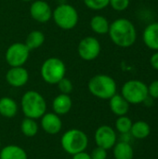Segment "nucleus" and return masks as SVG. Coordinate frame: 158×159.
Instances as JSON below:
<instances>
[{"instance_id": "9d476101", "label": "nucleus", "mask_w": 158, "mask_h": 159, "mask_svg": "<svg viewBox=\"0 0 158 159\" xmlns=\"http://www.w3.org/2000/svg\"><path fill=\"white\" fill-rule=\"evenodd\" d=\"M94 140L97 146L109 150L112 149L116 143V133L110 126L103 125L96 129Z\"/></svg>"}, {"instance_id": "cd10ccee", "label": "nucleus", "mask_w": 158, "mask_h": 159, "mask_svg": "<svg viewBox=\"0 0 158 159\" xmlns=\"http://www.w3.org/2000/svg\"><path fill=\"white\" fill-rule=\"evenodd\" d=\"M91 159H106L107 158V150L97 146L90 153Z\"/></svg>"}, {"instance_id": "20e7f679", "label": "nucleus", "mask_w": 158, "mask_h": 159, "mask_svg": "<svg viewBox=\"0 0 158 159\" xmlns=\"http://www.w3.org/2000/svg\"><path fill=\"white\" fill-rule=\"evenodd\" d=\"M61 145L64 152L74 156L77 153L86 151L88 145V138L83 130L71 129L62 134Z\"/></svg>"}, {"instance_id": "b1692460", "label": "nucleus", "mask_w": 158, "mask_h": 159, "mask_svg": "<svg viewBox=\"0 0 158 159\" xmlns=\"http://www.w3.org/2000/svg\"><path fill=\"white\" fill-rule=\"evenodd\" d=\"M132 123H133L132 120L127 116H118V118L115 121V129L120 134L128 133V132H130Z\"/></svg>"}, {"instance_id": "f8f14e48", "label": "nucleus", "mask_w": 158, "mask_h": 159, "mask_svg": "<svg viewBox=\"0 0 158 159\" xmlns=\"http://www.w3.org/2000/svg\"><path fill=\"white\" fill-rule=\"evenodd\" d=\"M6 80L11 87L20 88L27 84L29 80V73L22 66L11 67L6 74Z\"/></svg>"}, {"instance_id": "7c9ffc66", "label": "nucleus", "mask_w": 158, "mask_h": 159, "mask_svg": "<svg viewBox=\"0 0 158 159\" xmlns=\"http://www.w3.org/2000/svg\"><path fill=\"white\" fill-rule=\"evenodd\" d=\"M73 157L72 159H91L90 157V154L87 153L86 151H83V152H80V153H77L74 156H72Z\"/></svg>"}, {"instance_id": "dca6fc26", "label": "nucleus", "mask_w": 158, "mask_h": 159, "mask_svg": "<svg viewBox=\"0 0 158 159\" xmlns=\"http://www.w3.org/2000/svg\"><path fill=\"white\" fill-rule=\"evenodd\" d=\"M109 106L111 111L117 116H126L129 110V103L121 94H115L109 99Z\"/></svg>"}, {"instance_id": "423d86ee", "label": "nucleus", "mask_w": 158, "mask_h": 159, "mask_svg": "<svg viewBox=\"0 0 158 159\" xmlns=\"http://www.w3.org/2000/svg\"><path fill=\"white\" fill-rule=\"evenodd\" d=\"M121 95L129 104L142 103L148 95V86L138 79H131L127 81L122 89Z\"/></svg>"}, {"instance_id": "f3484780", "label": "nucleus", "mask_w": 158, "mask_h": 159, "mask_svg": "<svg viewBox=\"0 0 158 159\" xmlns=\"http://www.w3.org/2000/svg\"><path fill=\"white\" fill-rule=\"evenodd\" d=\"M0 159H28V156L22 147L9 144L0 149Z\"/></svg>"}, {"instance_id": "7ed1b4c3", "label": "nucleus", "mask_w": 158, "mask_h": 159, "mask_svg": "<svg viewBox=\"0 0 158 159\" xmlns=\"http://www.w3.org/2000/svg\"><path fill=\"white\" fill-rule=\"evenodd\" d=\"M89 92L96 98L109 100L116 94V82L108 75L99 74L91 77L88 83Z\"/></svg>"}, {"instance_id": "9b49d317", "label": "nucleus", "mask_w": 158, "mask_h": 159, "mask_svg": "<svg viewBox=\"0 0 158 159\" xmlns=\"http://www.w3.org/2000/svg\"><path fill=\"white\" fill-rule=\"evenodd\" d=\"M30 14L34 20L46 23L52 18V9L46 1L36 0L31 5Z\"/></svg>"}, {"instance_id": "bb28decb", "label": "nucleus", "mask_w": 158, "mask_h": 159, "mask_svg": "<svg viewBox=\"0 0 158 159\" xmlns=\"http://www.w3.org/2000/svg\"><path fill=\"white\" fill-rule=\"evenodd\" d=\"M130 4V0H110L109 5L113 9L116 11H124L126 10Z\"/></svg>"}, {"instance_id": "a878e982", "label": "nucleus", "mask_w": 158, "mask_h": 159, "mask_svg": "<svg viewBox=\"0 0 158 159\" xmlns=\"http://www.w3.org/2000/svg\"><path fill=\"white\" fill-rule=\"evenodd\" d=\"M58 89L60 90L61 93L62 94H70L72 91H73V89H74V86H73V83L70 79L66 78V77H63L58 84Z\"/></svg>"}, {"instance_id": "a211bd4d", "label": "nucleus", "mask_w": 158, "mask_h": 159, "mask_svg": "<svg viewBox=\"0 0 158 159\" xmlns=\"http://www.w3.org/2000/svg\"><path fill=\"white\" fill-rule=\"evenodd\" d=\"M18 113V104L10 97L0 99V115L5 118H13Z\"/></svg>"}, {"instance_id": "2f4dec72", "label": "nucleus", "mask_w": 158, "mask_h": 159, "mask_svg": "<svg viewBox=\"0 0 158 159\" xmlns=\"http://www.w3.org/2000/svg\"><path fill=\"white\" fill-rule=\"evenodd\" d=\"M131 138H132V135L130 134V132H128V133H122L121 134V141L120 142H124V143H130L131 141Z\"/></svg>"}, {"instance_id": "aec40b11", "label": "nucleus", "mask_w": 158, "mask_h": 159, "mask_svg": "<svg viewBox=\"0 0 158 159\" xmlns=\"http://www.w3.org/2000/svg\"><path fill=\"white\" fill-rule=\"evenodd\" d=\"M150 132H151V128L147 122L140 120L135 123H132L130 134L132 135L133 138L143 140L150 135Z\"/></svg>"}, {"instance_id": "473e14b6", "label": "nucleus", "mask_w": 158, "mask_h": 159, "mask_svg": "<svg viewBox=\"0 0 158 159\" xmlns=\"http://www.w3.org/2000/svg\"><path fill=\"white\" fill-rule=\"evenodd\" d=\"M22 1H24V2H29V1H31V0H22Z\"/></svg>"}, {"instance_id": "2eb2a0df", "label": "nucleus", "mask_w": 158, "mask_h": 159, "mask_svg": "<svg viewBox=\"0 0 158 159\" xmlns=\"http://www.w3.org/2000/svg\"><path fill=\"white\" fill-rule=\"evenodd\" d=\"M73 106V102L71 97L68 94H59L55 97L52 102V109L53 113L58 116H64L68 114Z\"/></svg>"}, {"instance_id": "6e6552de", "label": "nucleus", "mask_w": 158, "mask_h": 159, "mask_svg": "<svg viewBox=\"0 0 158 159\" xmlns=\"http://www.w3.org/2000/svg\"><path fill=\"white\" fill-rule=\"evenodd\" d=\"M30 49L24 43L16 42L8 47L6 51L5 59L10 67L23 66L30 56Z\"/></svg>"}, {"instance_id": "72a5a7b5", "label": "nucleus", "mask_w": 158, "mask_h": 159, "mask_svg": "<svg viewBox=\"0 0 158 159\" xmlns=\"http://www.w3.org/2000/svg\"><path fill=\"white\" fill-rule=\"evenodd\" d=\"M0 149H1V140H0Z\"/></svg>"}, {"instance_id": "412c9836", "label": "nucleus", "mask_w": 158, "mask_h": 159, "mask_svg": "<svg viewBox=\"0 0 158 159\" xmlns=\"http://www.w3.org/2000/svg\"><path fill=\"white\" fill-rule=\"evenodd\" d=\"M90 27L94 33L98 34H105L109 32L110 23L105 17L102 15H96L90 20Z\"/></svg>"}, {"instance_id": "1a4fd4ad", "label": "nucleus", "mask_w": 158, "mask_h": 159, "mask_svg": "<svg viewBox=\"0 0 158 159\" xmlns=\"http://www.w3.org/2000/svg\"><path fill=\"white\" fill-rule=\"evenodd\" d=\"M101 49L100 41L93 36H86L81 39L77 48L79 57L86 61H94L98 58L101 53Z\"/></svg>"}, {"instance_id": "5701e85b", "label": "nucleus", "mask_w": 158, "mask_h": 159, "mask_svg": "<svg viewBox=\"0 0 158 159\" xmlns=\"http://www.w3.org/2000/svg\"><path fill=\"white\" fill-rule=\"evenodd\" d=\"M38 124L35 119L25 117L20 123V131L21 133L29 138L34 137L38 132Z\"/></svg>"}, {"instance_id": "4468645a", "label": "nucleus", "mask_w": 158, "mask_h": 159, "mask_svg": "<svg viewBox=\"0 0 158 159\" xmlns=\"http://www.w3.org/2000/svg\"><path fill=\"white\" fill-rule=\"evenodd\" d=\"M142 41L144 45L154 51H158V22L148 24L142 33Z\"/></svg>"}, {"instance_id": "393cba45", "label": "nucleus", "mask_w": 158, "mask_h": 159, "mask_svg": "<svg viewBox=\"0 0 158 159\" xmlns=\"http://www.w3.org/2000/svg\"><path fill=\"white\" fill-rule=\"evenodd\" d=\"M87 7L92 10H102L109 6L110 0H83Z\"/></svg>"}, {"instance_id": "f257e3e1", "label": "nucleus", "mask_w": 158, "mask_h": 159, "mask_svg": "<svg viewBox=\"0 0 158 159\" xmlns=\"http://www.w3.org/2000/svg\"><path fill=\"white\" fill-rule=\"evenodd\" d=\"M108 34L113 43L123 48H130L137 39L135 25L126 18L115 20L110 24Z\"/></svg>"}, {"instance_id": "c756f323", "label": "nucleus", "mask_w": 158, "mask_h": 159, "mask_svg": "<svg viewBox=\"0 0 158 159\" xmlns=\"http://www.w3.org/2000/svg\"><path fill=\"white\" fill-rule=\"evenodd\" d=\"M150 64L153 69L158 71V51H156L155 53L152 54L150 58Z\"/></svg>"}, {"instance_id": "c85d7f7f", "label": "nucleus", "mask_w": 158, "mask_h": 159, "mask_svg": "<svg viewBox=\"0 0 158 159\" xmlns=\"http://www.w3.org/2000/svg\"><path fill=\"white\" fill-rule=\"evenodd\" d=\"M148 95L152 99H158V80L153 81L148 86Z\"/></svg>"}, {"instance_id": "f03ea898", "label": "nucleus", "mask_w": 158, "mask_h": 159, "mask_svg": "<svg viewBox=\"0 0 158 159\" xmlns=\"http://www.w3.org/2000/svg\"><path fill=\"white\" fill-rule=\"evenodd\" d=\"M20 106L25 117L35 120L41 118L47 113L46 100L35 90H28L22 95Z\"/></svg>"}, {"instance_id": "4be33fe9", "label": "nucleus", "mask_w": 158, "mask_h": 159, "mask_svg": "<svg viewBox=\"0 0 158 159\" xmlns=\"http://www.w3.org/2000/svg\"><path fill=\"white\" fill-rule=\"evenodd\" d=\"M45 34L40 32V31H32L26 37V41H25V45L27 46V48L32 50V49H35L40 48L44 42H45Z\"/></svg>"}, {"instance_id": "ddd939ff", "label": "nucleus", "mask_w": 158, "mask_h": 159, "mask_svg": "<svg viewBox=\"0 0 158 159\" xmlns=\"http://www.w3.org/2000/svg\"><path fill=\"white\" fill-rule=\"evenodd\" d=\"M40 124L42 129L49 135H56L60 133L62 129V121L61 116L55 113H46L41 117Z\"/></svg>"}, {"instance_id": "0eeeda50", "label": "nucleus", "mask_w": 158, "mask_h": 159, "mask_svg": "<svg viewBox=\"0 0 158 159\" xmlns=\"http://www.w3.org/2000/svg\"><path fill=\"white\" fill-rule=\"evenodd\" d=\"M55 23L63 30H71L78 22L77 10L69 4L59 5L52 12Z\"/></svg>"}, {"instance_id": "39448f33", "label": "nucleus", "mask_w": 158, "mask_h": 159, "mask_svg": "<svg viewBox=\"0 0 158 159\" xmlns=\"http://www.w3.org/2000/svg\"><path fill=\"white\" fill-rule=\"evenodd\" d=\"M40 73L46 83L57 85L63 77H65L66 66L61 59L51 57L43 62Z\"/></svg>"}, {"instance_id": "6ab92c4d", "label": "nucleus", "mask_w": 158, "mask_h": 159, "mask_svg": "<svg viewBox=\"0 0 158 159\" xmlns=\"http://www.w3.org/2000/svg\"><path fill=\"white\" fill-rule=\"evenodd\" d=\"M114 157L115 159H133V148L129 143L119 142L115 144Z\"/></svg>"}]
</instances>
